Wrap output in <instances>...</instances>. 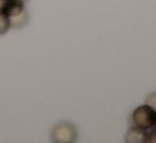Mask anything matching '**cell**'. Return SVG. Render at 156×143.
Masks as SVG:
<instances>
[{
	"label": "cell",
	"instance_id": "obj_3",
	"mask_svg": "<svg viewBox=\"0 0 156 143\" xmlns=\"http://www.w3.org/2000/svg\"><path fill=\"white\" fill-rule=\"evenodd\" d=\"M24 10V0H2L0 2V12L5 14L9 19L19 15Z\"/></svg>",
	"mask_w": 156,
	"mask_h": 143
},
{
	"label": "cell",
	"instance_id": "obj_7",
	"mask_svg": "<svg viewBox=\"0 0 156 143\" xmlns=\"http://www.w3.org/2000/svg\"><path fill=\"white\" fill-rule=\"evenodd\" d=\"M146 141L148 143H156V125L153 128H149V131L146 133Z\"/></svg>",
	"mask_w": 156,
	"mask_h": 143
},
{
	"label": "cell",
	"instance_id": "obj_8",
	"mask_svg": "<svg viewBox=\"0 0 156 143\" xmlns=\"http://www.w3.org/2000/svg\"><path fill=\"white\" fill-rule=\"evenodd\" d=\"M24 2H27V0H24Z\"/></svg>",
	"mask_w": 156,
	"mask_h": 143
},
{
	"label": "cell",
	"instance_id": "obj_4",
	"mask_svg": "<svg viewBox=\"0 0 156 143\" xmlns=\"http://www.w3.org/2000/svg\"><path fill=\"white\" fill-rule=\"evenodd\" d=\"M128 143H144L146 141V130H141L138 126H133L126 135Z\"/></svg>",
	"mask_w": 156,
	"mask_h": 143
},
{
	"label": "cell",
	"instance_id": "obj_2",
	"mask_svg": "<svg viewBox=\"0 0 156 143\" xmlns=\"http://www.w3.org/2000/svg\"><path fill=\"white\" fill-rule=\"evenodd\" d=\"M77 140V130L71 123H59L52 130V141L55 143H72Z\"/></svg>",
	"mask_w": 156,
	"mask_h": 143
},
{
	"label": "cell",
	"instance_id": "obj_6",
	"mask_svg": "<svg viewBox=\"0 0 156 143\" xmlns=\"http://www.w3.org/2000/svg\"><path fill=\"white\" fill-rule=\"evenodd\" d=\"M146 105H148L149 108L156 113V93H151V94L146 98Z\"/></svg>",
	"mask_w": 156,
	"mask_h": 143
},
{
	"label": "cell",
	"instance_id": "obj_1",
	"mask_svg": "<svg viewBox=\"0 0 156 143\" xmlns=\"http://www.w3.org/2000/svg\"><path fill=\"white\" fill-rule=\"evenodd\" d=\"M131 121L134 126H138V128H141V130H149L156 125V113L153 111L148 105L138 106V108L133 111Z\"/></svg>",
	"mask_w": 156,
	"mask_h": 143
},
{
	"label": "cell",
	"instance_id": "obj_5",
	"mask_svg": "<svg viewBox=\"0 0 156 143\" xmlns=\"http://www.w3.org/2000/svg\"><path fill=\"white\" fill-rule=\"evenodd\" d=\"M9 29H10V19L0 12V35H4Z\"/></svg>",
	"mask_w": 156,
	"mask_h": 143
}]
</instances>
